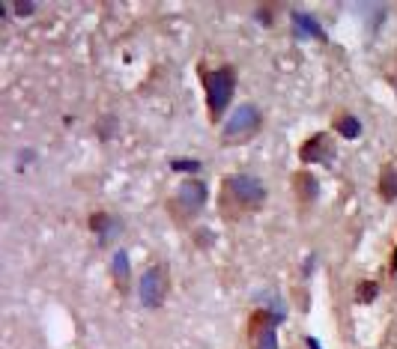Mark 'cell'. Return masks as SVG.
<instances>
[{"label":"cell","mask_w":397,"mask_h":349,"mask_svg":"<svg viewBox=\"0 0 397 349\" xmlns=\"http://www.w3.org/2000/svg\"><path fill=\"white\" fill-rule=\"evenodd\" d=\"M376 295H380V284L376 281H359V287H355V302L371 304V302H376Z\"/></svg>","instance_id":"5bb4252c"},{"label":"cell","mask_w":397,"mask_h":349,"mask_svg":"<svg viewBox=\"0 0 397 349\" xmlns=\"http://www.w3.org/2000/svg\"><path fill=\"white\" fill-rule=\"evenodd\" d=\"M173 171H201V162H188V158H176L171 162Z\"/></svg>","instance_id":"2e32d148"},{"label":"cell","mask_w":397,"mask_h":349,"mask_svg":"<svg viewBox=\"0 0 397 349\" xmlns=\"http://www.w3.org/2000/svg\"><path fill=\"white\" fill-rule=\"evenodd\" d=\"M203 78V90H206V114L209 120L218 123L224 116V111L233 102L236 93V69L233 66H215V69H201Z\"/></svg>","instance_id":"7a4b0ae2"},{"label":"cell","mask_w":397,"mask_h":349,"mask_svg":"<svg viewBox=\"0 0 397 349\" xmlns=\"http://www.w3.org/2000/svg\"><path fill=\"white\" fill-rule=\"evenodd\" d=\"M376 192H380L382 203H394L397 200V164L394 162H385L380 167V185H376Z\"/></svg>","instance_id":"8fae6325"},{"label":"cell","mask_w":397,"mask_h":349,"mask_svg":"<svg viewBox=\"0 0 397 349\" xmlns=\"http://www.w3.org/2000/svg\"><path fill=\"white\" fill-rule=\"evenodd\" d=\"M206 200H209V188L203 179H182L176 185L173 197L167 200V212H171L176 224H188V221H194L206 209Z\"/></svg>","instance_id":"3957f363"},{"label":"cell","mask_w":397,"mask_h":349,"mask_svg":"<svg viewBox=\"0 0 397 349\" xmlns=\"http://www.w3.org/2000/svg\"><path fill=\"white\" fill-rule=\"evenodd\" d=\"M260 125H263V116H260V111L254 108V104L245 102V104H239V108L227 116L224 132H221V141H224L227 146H233V144H248L251 137H257Z\"/></svg>","instance_id":"277c9868"},{"label":"cell","mask_w":397,"mask_h":349,"mask_svg":"<svg viewBox=\"0 0 397 349\" xmlns=\"http://www.w3.org/2000/svg\"><path fill=\"white\" fill-rule=\"evenodd\" d=\"M13 6H15V15H21V18L36 13V3H33V0H18V3H13Z\"/></svg>","instance_id":"9a60e30c"},{"label":"cell","mask_w":397,"mask_h":349,"mask_svg":"<svg viewBox=\"0 0 397 349\" xmlns=\"http://www.w3.org/2000/svg\"><path fill=\"white\" fill-rule=\"evenodd\" d=\"M332 125H334V132H338L341 137H347V141H355V137L361 134V120H359V116H352V114H347V111L334 114Z\"/></svg>","instance_id":"4fadbf2b"},{"label":"cell","mask_w":397,"mask_h":349,"mask_svg":"<svg viewBox=\"0 0 397 349\" xmlns=\"http://www.w3.org/2000/svg\"><path fill=\"white\" fill-rule=\"evenodd\" d=\"M293 194L299 197L302 206H313V200L320 197V183L311 171H296L293 176Z\"/></svg>","instance_id":"ba28073f"},{"label":"cell","mask_w":397,"mask_h":349,"mask_svg":"<svg viewBox=\"0 0 397 349\" xmlns=\"http://www.w3.org/2000/svg\"><path fill=\"white\" fill-rule=\"evenodd\" d=\"M167 293H171V272H167L164 263H153L150 269L143 272L141 278V287H138V299L143 308H162L167 302Z\"/></svg>","instance_id":"5b68a950"},{"label":"cell","mask_w":397,"mask_h":349,"mask_svg":"<svg viewBox=\"0 0 397 349\" xmlns=\"http://www.w3.org/2000/svg\"><path fill=\"white\" fill-rule=\"evenodd\" d=\"M129 274H132V269H129V254L117 251V254L111 257V281H114V287H117L120 293L129 290Z\"/></svg>","instance_id":"7c38bea8"},{"label":"cell","mask_w":397,"mask_h":349,"mask_svg":"<svg viewBox=\"0 0 397 349\" xmlns=\"http://www.w3.org/2000/svg\"><path fill=\"white\" fill-rule=\"evenodd\" d=\"M290 21H293V30H296V36L302 39H320V42H326V30H322V24L313 15L308 13H299V9H293L290 13Z\"/></svg>","instance_id":"9c48e42d"},{"label":"cell","mask_w":397,"mask_h":349,"mask_svg":"<svg viewBox=\"0 0 397 349\" xmlns=\"http://www.w3.org/2000/svg\"><path fill=\"white\" fill-rule=\"evenodd\" d=\"M299 158L302 164H329L334 158V141L329 132H317L311 134L305 144L299 146Z\"/></svg>","instance_id":"52a82bcc"},{"label":"cell","mask_w":397,"mask_h":349,"mask_svg":"<svg viewBox=\"0 0 397 349\" xmlns=\"http://www.w3.org/2000/svg\"><path fill=\"white\" fill-rule=\"evenodd\" d=\"M90 230L99 236V245H108V242L123 230V224L108 212H93L90 215Z\"/></svg>","instance_id":"30bf717a"},{"label":"cell","mask_w":397,"mask_h":349,"mask_svg":"<svg viewBox=\"0 0 397 349\" xmlns=\"http://www.w3.org/2000/svg\"><path fill=\"white\" fill-rule=\"evenodd\" d=\"M266 203V185L251 173H233L221 183L218 192V212L224 221H239Z\"/></svg>","instance_id":"6da1fadb"},{"label":"cell","mask_w":397,"mask_h":349,"mask_svg":"<svg viewBox=\"0 0 397 349\" xmlns=\"http://www.w3.org/2000/svg\"><path fill=\"white\" fill-rule=\"evenodd\" d=\"M389 269H391V272H397V245H394V251H391V260H389Z\"/></svg>","instance_id":"e0dca14e"},{"label":"cell","mask_w":397,"mask_h":349,"mask_svg":"<svg viewBox=\"0 0 397 349\" xmlns=\"http://www.w3.org/2000/svg\"><path fill=\"white\" fill-rule=\"evenodd\" d=\"M284 320L281 311L260 308L248 316V341L251 349H278V323Z\"/></svg>","instance_id":"8992f818"}]
</instances>
